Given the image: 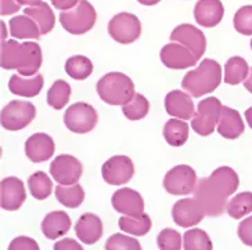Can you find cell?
<instances>
[{
    "label": "cell",
    "mask_w": 252,
    "mask_h": 250,
    "mask_svg": "<svg viewBox=\"0 0 252 250\" xmlns=\"http://www.w3.org/2000/svg\"><path fill=\"white\" fill-rule=\"evenodd\" d=\"M240 185L238 174L227 166H222L207 178L198 180L194 199L198 202L205 216L216 217L226 210L227 198L237 191Z\"/></svg>",
    "instance_id": "cell-1"
},
{
    "label": "cell",
    "mask_w": 252,
    "mask_h": 250,
    "mask_svg": "<svg viewBox=\"0 0 252 250\" xmlns=\"http://www.w3.org/2000/svg\"><path fill=\"white\" fill-rule=\"evenodd\" d=\"M42 49L35 42L18 43L14 39L1 42L0 65L3 69H17L25 78L37 75L42 66Z\"/></svg>",
    "instance_id": "cell-2"
},
{
    "label": "cell",
    "mask_w": 252,
    "mask_h": 250,
    "mask_svg": "<svg viewBox=\"0 0 252 250\" xmlns=\"http://www.w3.org/2000/svg\"><path fill=\"white\" fill-rule=\"evenodd\" d=\"M222 82V66L215 59L205 58L194 71H189L182 81V87L194 98L215 91Z\"/></svg>",
    "instance_id": "cell-3"
},
{
    "label": "cell",
    "mask_w": 252,
    "mask_h": 250,
    "mask_svg": "<svg viewBox=\"0 0 252 250\" xmlns=\"http://www.w3.org/2000/svg\"><path fill=\"white\" fill-rule=\"evenodd\" d=\"M97 93L105 104L125 105L136 96L134 83L125 74L110 72L97 82Z\"/></svg>",
    "instance_id": "cell-4"
},
{
    "label": "cell",
    "mask_w": 252,
    "mask_h": 250,
    "mask_svg": "<svg viewBox=\"0 0 252 250\" xmlns=\"http://www.w3.org/2000/svg\"><path fill=\"white\" fill-rule=\"evenodd\" d=\"M96 20V10L88 0H81L76 7L61 11L60 14L61 27L72 35H83L89 32L94 27Z\"/></svg>",
    "instance_id": "cell-5"
},
{
    "label": "cell",
    "mask_w": 252,
    "mask_h": 250,
    "mask_svg": "<svg viewBox=\"0 0 252 250\" xmlns=\"http://www.w3.org/2000/svg\"><path fill=\"white\" fill-rule=\"evenodd\" d=\"M223 105L216 97H208L198 103L197 113L191 119V129L202 137L211 136L218 127Z\"/></svg>",
    "instance_id": "cell-6"
},
{
    "label": "cell",
    "mask_w": 252,
    "mask_h": 250,
    "mask_svg": "<svg viewBox=\"0 0 252 250\" xmlns=\"http://www.w3.org/2000/svg\"><path fill=\"white\" fill-rule=\"evenodd\" d=\"M35 116H36V108L33 104L14 100L1 110L0 122L6 130L17 132V130H23L24 127L30 125Z\"/></svg>",
    "instance_id": "cell-7"
},
{
    "label": "cell",
    "mask_w": 252,
    "mask_h": 250,
    "mask_svg": "<svg viewBox=\"0 0 252 250\" xmlns=\"http://www.w3.org/2000/svg\"><path fill=\"white\" fill-rule=\"evenodd\" d=\"M97 111L86 103L72 104L64 113V123L68 130L76 134H86L97 125Z\"/></svg>",
    "instance_id": "cell-8"
},
{
    "label": "cell",
    "mask_w": 252,
    "mask_h": 250,
    "mask_svg": "<svg viewBox=\"0 0 252 250\" xmlns=\"http://www.w3.org/2000/svg\"><path fill=\"white\" fill-rule=\"evenodd\" d=\"M110 36L121 44H130L141 35V22L134 14L119 13L108 22Z\"/></svg>",
    "instance_id": "cell-9"
},
{
    "label": "cell",
    "mask_w": 252,
    "mask_h": 250,
    "mask_svg": "<svg viewBox=\"0 0 252 250\" xmlns=\"http://www.w3.org/2000/svg\"><path fill=\"white\" fill-rule=\"evenodd\" d=\"M197 184V174L189 165H178L163 177V188L172 195H189L195 191Z\"/></svg>",
    "instance_id": "cell-10"
},
{
    "label": "cell",
    "mask_w": 252,
    "mask_h": 250,
    "mask_svg": "<svg viewBox=\"0 0 252 250\" xmlns=\"http://www.w3.org/2000/svg\"><path fill=\"white\" fill-rule=\"evenodd\" d=\"M83 173L82 163L72 155H59L50 165L53 180L61 185L76 184Z\"/></svg>",
    "instance_id": "cell-11"
},
{
    "label": "cell",
    "mask_w": 252,
    "mask_h": 250,
    "mask_svg": "<svg viewBox=\"0 0 252 250\" xmlns=\"http://www.w3.org/2000/svg\"><path fill=\"white\" fill-rule=\"evenodd\" d=\"M134 174V165L132 159L125 155L112 156L101 167V176L104 181L110 185L126 184Z\"/></svg>",
    "instance_id": "cell-12"
},
{
    "label": "cell",
    "mask_w": 252,
    "mask_h": 250,
    "mask_svg": "<svg viewBox=\"0 0 252 250\" xmlns=\"http://www.w3.org/2000/svg\"><path fill=\"white\" fill-rule=\"evenodd\" d=\"M171 40L186 46L190 52L193 53L200 59L207 50V39L202 30L195 28L191 24H182L172 30Z\"/></svg>",
    "instance_id": "cell-13"
},
{
    "label": "cell",
    "mask_w": 252,
    "mask_h": 250,
    "mask_svg": "<svg viewBox=\"0 0 252 250\" xmlns=\"http://www.w3.org/2000/svg\"><path fill=\"white\" fill-rule=\"evenodd\" d=\"M161 62L169 69H187L197 64V57L186 46L176 42L165 44L159 53Z\"/></svg>",
    "instance_id": "cell-14"
},
{
    "label": "cell",
    "mask_w": 252,
    "mask_h": 250,
    "mask_svg": "<svg viewBox=\"0 0 252 250\" xmlns=\"http://www.w3.org/2000/svg\"><path fill=\"white\" fill-rule=\"evenodd\" d=\"M27 199L24 183L17 177H6L0 183V206L4 210L14 212L23 206Z\"/></svg>",
    "instance_id": "cell-15"
},
{
    "label": "cell",
    "mask_w": 252,
    "mask_h": 250,
    "mask_svg": "<svg viewBox=\"0 0 252 250\" xmlns=\"http://www.w3.org/2000/svg\"><path fill=\"white\" fill-rule=\"evenodd\" d=\"M204 210L194 198H186L178 200L172 207V219L179 227L189 228L200 224L204 219Z\"/></svg>",
    "instance_id": "cell-16"
},
{
    "label": "cell",
    "mask_w": 252,
    "mask_h": 250,
    "mask_svg": "<svg viewBox=\"0 0 252 250\" xmlns=\"http://www.w3.org/2000/svg\"><path fill=\"white\" fill-rule=\"evenodd\" d=\"M111 203L118 213L125 216H140L144 213V200L140 194L132 188H121L114 192Z\"/></svg>",
    "instance_id": "cell-17"
},
{
    "label": "cell",
    "mask_w": 252,
    "mask_h": 250,
    "mask_svg": "<svg viewBox=\"0 0 252 250\" xmlns=\"http://www.w3.org/2000/svg\"><path fill=\"white\" fill-rule=\"evenodd\" d=\"M165 110L171 116L182 119V120H190L197 113L195 108H194L191 96L180 91V90H173V91L166 94V97H165Z\"/></svg>",
    "instance_id": "cell-18"
},
{
    "label": "cell",
    "mask_w": 252,
    "mask_h": 250,
    "mask_svg": "<svg viewBox=\"0 0 252 250\" xmlns=\"http://www.w3.org/2000/svg\"><path fill=\"white\" fill-rule=\"evenodd\" d=\"M54 141L46 133L32 134L25 142V154L33 163L46 162L54 155Z\"/></svg>",
    "instance_id": "cell-19"
},
{
    "label": "cell",
    "mask_w": 252,
    "mask_h": 250,
    "mask_svg": "<svg viewBox=\"0 0 252 250\" xmlns=\"http://www.w3.org/2000/svg\"><path fill=\"white\" fill-rule=\"evenodd\" d=\"M224 7L220 0H198L194 7V18L198 25L214 28L222 21Z\"/></svg>",
    "instance_id": "cell-20"
},
{
    "label": "cell",
    "mask_w": 252,
    "mask_h": 250,
    "mask_svg": "<svg viewBox=\"0 0 252 250\" xmlns=\"http://www.w3.org/2000/svg\"><path fill=\"white\" fill-rule=\"evenodd\" d=\"M75 234L85 245H93L103 235V222L93 213H85L75 224Z\"/></svg>",
    "instance_id": "cell-21"
},
{
    "label": "cell",
    "mask_w": 252,
    "mask_h": 250,
    "mask_svg": "<svg viewBox=\"0 0 252 250\" xmlns=\"http://www.w3.org/2000/svg\"><path fill=\"white\" fill-rule=\"evenodd\" d=\"M216 129H218V133L224 139L236 140L244 133L245 125L238 111L229 108V107H223L222 115H220Z\"/></svg>",
    "instance_id": "cell-22"
},
{
    "label": "cell",
    "mask_w": 252,
    "mask_h": 250,
    "mask_svg": "<svg viewBox=\"0 0 252 250\" xmlns=\"http://www.w3.org/2000/svg\"><path fill=\"white\" fill-rule=\"evenodd\" d=\"M45 84V79L40 74L35 75L33 78H27L24 79L21 75H13L8 81V90L21 97H36Z\"/></svg>",
    "instance_id": "cell-23"
},
{
    "label": "cell",
    "mask_w": 252,
    "mask_h": 250,
    "mask_svg": "<svg viewBox=\"0 0 252 250\" xmlns=\"http://www.w3.org/2000/svg\"><path fill=\"white\" fill-rule=\"evenodd\" d=\"M71 229V219L65 212L56 210L46 216L42 221V232L49 239L64 236Z\"/></svg>",
    "instance_id": "cell-24"
},
{
    "label": "cell",
    "mask_w": 252,
    "mask_h": 250,
    "mask_svg": "<svg viewBox=\"0 0 252 250\" xmlns=\"http://www.w3.org/2000/svg\"><path fill=\"white\" fill-rule=\"evenodd\" d=\"M24 14L28 15L30 18L36 22L37 28H39L42 35L49 33L54 28L56 17H54V13H53L50 6L45 1H42L40 4L33 6V7H27L24 10Z\"/></svg>",
    "instance_id": "cell-25"
},
{
    "label": "cell",
    "mask_w": 252,
    "mask_h": 250,
    "mask_svg": "<svg viewBox=\"0 0 252 250\" xmlns=\"http://www.w3.org/2000/svg\"><path fill=\"white\" fill-rule=\"evenodd\" d=\"M8 27L11 36L15 39H39L42 35L36 22L25 14L13 17L8 22Z\"/></svg>",
    "instance_id": "cell-26"
},
{
    "label": "cell",
    "mask_w": 252,
    "mask_h": 250,
    "mask_svg": "<svg viewBox=\"0 0 252 250\" xmlns=\"http://www.w3.org/2000/svg\"><path fill=\"white\" fill-rule=\"evenodd\" d=\"M163 139L172 147L185 145L189 139V125L182 119H169L163 126Z\"/></svg>",
    "instance_id": "cell-27"
},
{
    "label": "cell",
    "mask_w": 252,
    "mask_h": 250,
    "mask_svg": "<svg viewBox=\"0 0 252 250\" xmlns=\"http://www.w3.org/2000/svg\"><path fill=\"white\" fill-rule=\"evenodd\" d=\"M250 71L251 69L244 58L231 57L230 59H227V62L224 65V82L231 86L243 83L250 76Z\"/></svg>",
    "instance_id": "cell-28"
},
{
    "label": "cell",
    "mask_w": 252,
    "mask_h": 250,
    "mask_svg": "<svg viewBox=\"0 0 252 250\" xmlns=\"http://www.w3.org/2000/svg\"><path fill=\"white\" fill-rule=\"evenodd\" d=\"M119 228L133 236H144L151 229V219L147 214L124 216L118 221Z\"/></svg>",
    "instance_id": "cell-29"
},
{
    "label": "cell",
    "mask_w": 252,
    "mask_h": 250,
    "mask_svg": "<svg viewBox=\"0 0 252 250\" xmlns=\"http://www.w3.org/2000/svg\"><path fill=\"white\" fill-rule=\"evenodd\" d=\"M56 198L65 207L76 209L81 206L85 199V191L78 183L72 185L59 184L56 187Z\"/></svg>",
    "instance_id": "cell-30"
},
{
    "label": "cell",
    "mask_w": 252,
    "mask_h": 250,
    "mask_svg": "<svg viewBox=\"0 0 252 250\" xmlns=\"http://www.w3.org/2000/svg\"><path fill=\"white\" fill-rule=\"evenodd\" d=\"M28 188L33 198L37 200H45L52 194L53 181L45 171H36L28 178Z\"/></svg>",
    "instance_id": "cell-31"
},
{
    "label": "cell",
    "mask_w": 252,
    "mask_h": 250,
    "mask_svg": "<svg viewBox=\"0 0 252 250\" xmlns=\"http://www.w3.org/2000/svg\"><path fill=\"white\" fill-rule=\"evenodd\" d=\"M65 72L75 81H85L93 72V64L85 56H74L67 59Z\"/></svg>",
    "instance_id": "cell-32"
},
{
    "label": "cell",
    "mask_w": 252,
    "mask_h": 250,
    "mask_svg": "<svg viewBox=\"0 0 252 250\" xmlns=\"http://www.w3.org/2000/svg\"><path fill=\"white\" fill-rule=\"evenodd\" d=\"M71 86L65 81H56L47 91V104L54 110H63L69 101Z\"/></svg>",
    "instance_id": "cell-33"
},
{
    "label": "cell",
    "mask_w": 252,
    "mask_h": 250,
    "mask_svg": "<svg viewBox=\"0 0 252 250\" xmlns=\"http://www.w3.org/2000/svg\"><path fill=\"white\" fill-rule=\"evenodd\" d=\"M226 212L231 219H243L252 213V192H241L227 202Z\"/></svg>",
    "instance_id": "cell-34"
},
{
    "label": "cell",
    "mask_w": 252,
    "mask_h": 250,
    "mask_svg": "<svg viewBox=\"0 0 252 250\" xmlns=\"http://www.w3.org/2000/svg\"><path fill=\"white\" fill-rule=\"evenodd\" d=\"M185 250H212V242L205 231L193 228L183 235Z\"/></svg>",
    "instance_id": "cell-35"
},
{
    "label": "cell",
    "mask_w": 252,
    "mask_h": 250,
    "mask_svg": "<svg viewBox=\"0 0 252 250\" xmlns=\"http://www.w3.org/2000/svg\"><path fill=\"white\" fill-rule=\"evenodd\" d=\"M150 111L149 100L139 93H136L130 103L122 105V112L129 120H140L146 118Z\"/></svg>",
    "instance_id": "cell-36"
},
{
    "label": "cell",
    "mask_w": 252,
    "mask_h": 250,
    "mask_svg": "<svg viewBox=\"0 0 252 250\" xmlns=\"http://www.w3.org/2000/svg\"><path fill=\"white\" fill-rule=\"evenodd\" d=\"M105 250H141V245L132 236L114 234L107 239Z\"/></svg>",
    "instance_id": "cell-37"
},
{
    "label": "cell",
    "mask_w": 252,
    "mask_h": 250,
    "mask_svg": "<svg viewBox=\"0 0 252 250\" xmlns=\"http://www.w3.org/2000/svg\"><path fill=\"white\" fill-rule=\"evenodd\" d=\"M234 28L238 33L251 36L252 35V6H244L238 8L237 13L234 14Z\"/></svg>",
    "instance_id": "cell-38"
},
{
    "label": "cell",
    "mask_w": 252,
    "mask_h": 250,
    "mask_svg": "<svg viewBox=\"0 0 252 250\" xmlns=\"http://www.w3.org/2000/svg\"><path fill=\"white\" fill-rule=\"evenodd\" d=\"M157 243L159 250H180L182 249V235L172 228L162 229L157 236Z\"/></svg>",
    "instance_id": "cell-39"
},
{
    "label": "cell",
    "mask_w": 252,
    "mask_h": 250,
    "mask_svg": "<svg viewBox=\"0 0 252 250\" xmlns=\"http://www.w3.org/2000/svg\"><path fill=\"white\" fill-rule=\"evenodd\" d=\"M7 250H40L35 239L28 236H17L8 245Z\"/></svg>",
    "instance_id": "cell-40"
},
{
    "label": "cell",
    "mask_w": 252,
    "mask_h": 250,
    "mask_svg": "<svg viewBox=\"0 0 252 250\" xmlns=\"http://www.w3.org/2000/svg\"><path fill=\"white\" fill-rule=\"evenodd\" d=\"M237 234L238 238L241 239V242L252 248V216L247 217L245 220L240 222Z\"/></svg>",
    "instance_id": "cell-41"
},
{
    "label": "cell",
    "mask_w": 252,
    "mask_h": 250,
    "mask_svg": "<svg viewBox=\"0 0 252 250\" xmlns=\"http://www.w3.org/2000/svg\"><path fill=\"white\" fill-rule=\"evenodd\" d=\"M21 4H18L14 0H0V15H11L18 13Z\"/></svg>",
    "instance_id": "cell-42"
},
{
    "label": "cell",
    "mask_w": 252,
    "mask_h": 250,
    "mask_svg": "<svg viewBox=\"0 0 252 250\" xmlns=\"http://www.w3.org/2000/svg\"><path fill=\"white\" fill-rule=\"evenodd\" d=\"M54 250H83V248L75 239L64 238L54 245Z\"/></svg>",
    "instance_id": "cell-43"
},
{
    "label": "cell",
    "mask_w": 252,
    "mask_h": 250,
    "mask_svg": "<svg viewBox=\"0 0 252 250\" xmlns=\"http://www.w3.org/2000/svg\"><path fill=\"white\" fill-rule=\"evenodd\" d=\"M50 1H52L53 6L60 11H68V10H72V8L76 7L81 0H50Z\"/></svg>",
    "instance_id": "cell-44"
},
{
    "label": "cell",
    "mask_w": 252,
    "mask_h": 250,
    "mask_svg": "<svg viewBox=\"0 0 252 250\" xmlns=\"http://www.w3.org/2000/svg\"><path fill=\"white\" fill-rule=\"evenodd\" d=\"M18 4H25V6H30V7H33V6H37L42 3V0H15Z\"/></svg>",
    "instance_id": "cell-45"
},
{
    "label": "cell",
    "mask_w": 252,
    "mask_h": 250,
    "mask_svg": "<svg viewBox=\"0 0 252 250\" xmlns=\"http://www.w3.org/2000/svg\"><path fill=\"white\" fill-rule=\"evenodd\" d=\"M244 86L250 93H252V68H251V71H250V76H248V78H247V81L244 82Z\"/></svg>",
    "instance_id": "cell-46"
},
{
    "label": "cell",
    "mask_w": 252,
    "mask_h": 250,
    "mask_svg": "<svg viewBox=\"0 0 252 250\" xmlns=\"http://www.w3.org/2000/svg\"><path fill=\"white\" fill-rule=\"evenodd\" d=\"M245 119H247V123H248V126L252 129V107L245 111Z\"/></svg>",
    "instance_id": "cell-47"
},
{
    "label": "cell",
    "mask_w": 252,
    "mask_h": 250,
    "mask_svg": "<svg viewBox=\"0 0 252 250\" xmlns=\"http://www.w3.org/2000/svg\"><path fill=\"white\" fill-rule=\"evenodd\" d=\"M140 4H144V6H154L157 3H159L161 0H137Z\"/></svg>",
    "instance_id": "cell-48"
},
{
    "label": "cell",
    "mask_w": 252,
    "mask_h": 250,
    "mask_svg": "<svg viewBox=\"0 0 252 250\" xmlns=\"http://www.w3.org/2000/svg\"><path fill=\"white\" fill-rule=\"evenodd\" d=\"M251 49H252V39H251Z\"/></svg>",
    "instance_id": "cell-49"
}]
</instances>
